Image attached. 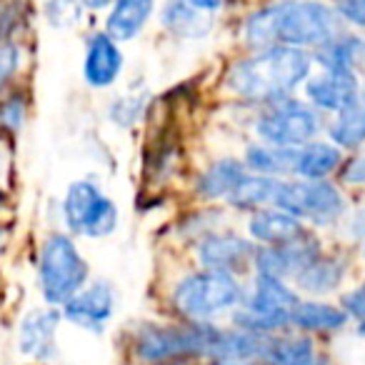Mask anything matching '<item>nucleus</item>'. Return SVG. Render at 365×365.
<instances>
[{"label":"nucleus","mask_w":365,"mask_h":365,"mask_svg":"<svg viewBox=\"0 0 365 365\" xmlns=\"http://www.w3.org/2000/svg\"><path fill=\"white\" fill-rule=\"evenodd\" d=\"M343 28L333 0H263L240 16V51L273 46L303 48L313 53Z\"/></svg>","instance_id":"1"},{"label":"nucleus","mask_w":365,"mask_h":365,"mask_svg":"<svg viewBox=\"0 0 365 365\" xmlns=\"http://www.w3.org/2000/svg\"><path fill=\"white\" fill-rule=\"evenodd\" d=\"M313 71V53L303 48L273 46L265 51H240L225 66L220 91L238 106L258 108L263 103L298 96Z\"/></svg>","instance_id":"2"},{"label":"nucleus","mask_w":365,"mask_h":365,"mask_svg":"<svg viewBox=\"0 0 365 365\" xmlns=\"http://www.w3.org/2000/svg\"><path fill=\"white\" fill-rule=\"evenodd\" d=\"M223 323H195L180 318L138 320L128 330V355L133 365L203 363L213 358Z\"/></svg>","instance_id":"3"},{"label":"nucleus","mask_w":365,"mask_h":365,"mask_svg":"<svg viewBox=\"0 0 365 365\" xmlns=\"http://www.w3.org/2000/svg\"><path fill=\"white\" fill-rule=\"evenodd\" d=\"M245 280L218 270L195 265L170 283L168 310L170 318L195 320V323H223L243 303Z\"/></svg>","instance_id":"4"},{"label":"nucleus","mask_w":365,"mask_h":365,"mask_svg":"<svg viewBox=\"0 0 365 365\" xmlns=\"http://www.w3.org/2000/svg\"><path fill=\"white\" fill-rule=\"evenodd\" d=\"M91 278V263L78 240L63 228L48 230L38 243L36 258V288L43 303L63 308Z\"/></svg>","instance_id":"5"},{"label":"nucleus","mask_w":365,"mask_h":365,"mask_svg":"<svg viewBox=\"0 0 365 365\" xmlns=\"http://www.w3.org/2000/svg\"><path fill=\"white\" fill-rule=\"evenodd\" d=\"M300 293L290 280L275 278L268 273H250L245 278L243 303L235 308L225 323L255 333L260 338H270L283 330H290V315L298 305Z\"/></svg>","instance_id":"6"},{"label":"nucleus","mask_w":365,"mask_h":365,"mask_svg":"<svg viewBox=\"0 0 365 365\" xmlns=\"http://www.w3.org/2000/svg\"><path fill=\"white\" fill-rule=\"evenodd\" d=\"M273 205L303 220L315 233H338L353 208V198L335 180L280 178Z\"/></svg>","instance_id":"7"},{"label":"nucleus","mask_w":365,"mask_h":365,"mask_svg":"<svg viewBox=\"0 0 365 365\" xmlns=\"http://www.w3.org/2000/svg\"><path fill=\"white\" fill-rule=\"evenodd\" d=\"M248 110V128L253 140L278 148H300L323 138L325 118L303 96H288L273 103H263Z\"/></svg>","instance_id":"8"},{"label":"nucleus","mask_w":365,"mask_h":365,"mask_svg":"<svg viewBox=\"0 0 365 365\" xmlns=\"http://www.w3.org/2000/svg\"><path fill=\"white\" fill-rule=\"evenodd\" d=\"M58 210H61L63 230L71 233L76 240L110 238L120 225V208L113 200V195L96 178L88 175L68 182Z\"/></svg>","instance_id":"9"},{"label":"nucleus","mask_w":365,"mask_h":365,"mask_svg":"<svg viewBox=\"0 0 365 365\" xmlns=\"http://www.w3.org/2000/svg\"><path fill=\"white\" fill-rule=\"evenodd\" d=\"M255 250H258V245L243 230L228 228V225L203 235L190 245V255H193L198 268L228 273L240 280H245L253 273Z\"/></svg>","instance_id":"10"},{"label":"nucleus","mask_w":365,"mask_h":365,"mask_svg":"<svg viewBox=\"0 0 365 365\" xmlns=\"http://www.w3.org/2000/svg\"><path fill=\"white\" fill-rule=\"evenodd\" d=\"M118 310V288L108 278H91L61 308L63 320L88 335H106Z\"/></svg>","instance_id":"11"},{"label":"nucleus","mask_w":365,"mask_h":365,"mask_svg":"<svg viewBox=\"0 0 365 365\" xmlns=\"http://www.w3.org/2000/svg\"><path fill=\"white\" fill-rule=\"evenodd\" d=\"M125 73V51L103 28H93L83 41L81 78L88 91H110Z\"/></svg>","instance_id":"12"},{"label":"nucleus","mask_w":365,"mask_h":365,"mask_svg":"<svg viewBox=\"0 0 365 365\" xmlns=\"http://www.w3.org/2000/svg\"><path fill=\"white\" fill-rule=\"evenodd\" d=\"M66 323L63 320L61 308L53 305H38L23 313V318L18 320L16 330V348L21 353V358H28L33 363H56L61 348H58V330Z\"/></svg>","instance_id":"13"},{"label":"nucleus","mask_w":365,"mask_h":365,"mask_svg":"<svg viewBox=\"0 0 365 365\" xmlns=\"http://www.w3.org/2000/svg\"><path fill=\"white\" fill-rule=\"evenodd\" d=\"M350 245L340 243L338 248H325L308 268H303L290 283L300 293V298H333L340 295L353 270Z\"/></svg>","instance_id":"14"},{"label":"nucleus","mask_w":365,"mask_h":365,"mask_svg":"<svg viewBox=\"0 0 365 365\" xmlns=\"http://www.w3.org/2000/svg\"><path fill=\"white\" fill-rule=\"evenodd\" d=\"M328 248V240L323 233H305L303 238H295L283 245H258L255 250V273H268L275 278L293 280L303 268H308L323 250Z\"/></svg>","instance_id":"15"},{"label":"nucleus","mask_w":365,"mask_h":365,"mask_svg":"<svg viewBox=\"0 0 365 365\" xmlns=\"http://www.w3.org/2000/svg\"><path fill=\"white\" fill-rule=\"evenodd\" d=\"M300 96L323 118H330L363 96V76H358V73L313 71V76L305 81Z\"/></svg>","instance_id":"16"},{"label":"nucleus","mask_w":365,"mask_h":365,"mask_svg":"<svg viewBox=\"0 0 365 365\" xmlns=\"http://www.w3.org/2000/svg\"><path fill=\"white\" fill-rule=\"evenodd\" d=\"M255 365H333V358L323 348V340L283 330L265 338L263 353Z\"/></svg>","instance_id":"17"},{"label":"nucleus","mask_w":365,"mask_h":365,"mask_svg":"<svg viewBox=\"0 0 365 365\" xmlns=\"http://www.w3.org/2000/svg\"><path fill=\"white\" fill-rule=\"evenodd\" d=\"M353 325L338 300L330 298H300L290 315V330L310 335V338L328 340L345 333Z\"/></svg>","instance_id":"18"},{"label":"nucleus","mask_w":365,"mask_h":365,"mask_svg":"<svg viewBox=\"0 0 365 365\" xmlns=\"http://www.w3.org/2000/svg\"><path fill=\"white\" fill-rule=\"evenodd\" d=\"M245 175H248V168H245L243 158L220 155V158L208 160L195 173L193 182H190V190H193V198L198 200V203L223 205Z\"/></svg>","instance_id":"19"},{"label":"nucleus","mask_w":365,"mask_h":365,"mask_svg":"<svg viewBox=\"0 0 365 365\" xmlns=\"http://www.w3.org/2000/svg\"><path fill=\"white\" fill-rule=\"evenodd\" d=\"M315 71L333 73H365V36L353 28H340L323 46L313 51Z\"/></svg>","instance_id":"20"},{"label":"nucleus","mask_w":365,"mask_h":365,"mask_svg":"<svg viewBox=\"0 0 365 365\" xmlns=\"http://www.w3.org/2000/svg\"><path fill=\"white\" fill-rule=\"evenodd\" d=\"M158 13V0H113L103 18V31L120 46L133 43L148 31Z\"/></svg>","instance_id":"21"},{"label":"nucleus","mask_w":365,"mask_h":365,"mask_svg":"<svg viewBox=\"0 0 365 365\" xmlns=\"http://www.w3.org/2000/svg\"><path fill=\"white\" fill-rule=\"evenodd\" d=\"M305 233H310V228L303 220L275 208V205L245 215V235L255 245H283L295 238H303Z\"/></svg>","instance_id":"22"},{"label":"nucleus","mask_w":365,"mask_h":365,"mask_svg":"<svg viewBox=\"0 0 365 365\" xmlns=\"http://www.w3.org/2000/svg\"><path fill=\"white\" fill-rule=\"evenodd\" d=\"M158 26L175 41L195 43L210 38V33L215 31V18L200 13L188 0H165L158 11Z\"/></svg>","instance_id":"23"},{"label":"nucleus","mask_w":365,"mask_h":365,"mask_svg":"<svg viewBox=\"0 0 365 365\" xmlns=\"http://www.w3.org/2000/svg\"><path fill=\"white\" fill-rule=\"evenodd\" d=\"M345 153L335 148L328 138H315L300 148H293L290 178L300 180H335Z\"/></svg>","instance_id":"24"},{"label":"nucleus","mask_w":365,"mask_h":365,"mask_svg":"<svg viewBox=\"0 0 365 365\" xmlns=\"http://www.w3.org/2000/svg\"><path fill=\"white\" fill-rule=\"evenodd\" d=\"M323 138H328L343 153H355L365 148V101L363 96L345 106L335 115L325 118Z\"/></svg>","instance_id":"25"},{"label":"nucleus","mask_w":365,"mask_h":365,"mask_svg":"<svg viewBox=\"0 0 365 365\" xmlns=\"http://www.w3.org/2000/svg\"><path fill=\"white\" fill-rule=\"evenodd\" d=\"M280 178H268V175H255L248 173L243 180L238 182V188L230 193V198L225 200V208L240 215H250L260 208H268L275 200V190H278Z\"/></svg>","instance_id":"26"},{"label":"nucleus","mask_w":365,"mask_h":365,"mask_svg":"<svg viewBox=\"0 0 365 365\" xmlns=\"http://www.w3.org/2000/svg\"><path fill=\"white\" fill-rule=\"evenodd\" d=\"M240 158H243L248 173L268 175V178H290L293 148H278L260 140H248L243 153H240Z\"/></svg>","instance_id":"27"},{"label":"nucleus","mask_w":365,"mask_h":365,"mask_svg":"<svg viewBox=\"0 0 365 365\" xmlns=\"http://www.w3.org/2000/svg\"><path fill=\"white\" fill-rule=\"evenodd\" d=\"M33 108V93L31 86L18 81L16 86L8 88L0 96V138L6 140H16L28 125Z\"/></svg>","instance_id":"28"},{"label":"nucleus","mask_w":365,"mask_h":365,"mask_svg":"<svg viewBox=\"0 0 365 365\" xmlns=\"http://www.w3.org/2000/svg\"><path fill=\"white\" fill-rule=\"evenodd\" d=\"M225 205L220 203H200L195 210L185 213L180 220H178L175 230H178V238L185 240L182 245H193L195 240H200L203 235L213 233V230L223 228V220H225Z\"/></svg>","instance_id":"29"},{"label":"nucleus","mask_w":365,"mask_h":365,"mask_svg":"<svg viewBox=\"0 0 365 365\" xmlns=\"http://www.w3.org/2000/svg\"><path fill=\"white\" fill-rule=\"evenodd\" d=\"M31 0H0V43H23L33 26Z\"/></svg>","instance_id":"30"},{"label":"nucleus","mask_w":365,"mask_h":365,"mask_svg":"<svg viewBox=\"0 0 365 365\" xmlns=\"http://www.w3.org/2000/svg\"><path fill=\"white\" fill-rule=\"evenodd\" d=\"M41 18L53 31H71L83 23L86 8L81 6V0H43Z\"/></svg>","instance_id":"31"},{"label":"nucleus","mask_w":365,"mask_h":365,"mask_svg":"<svg viewBox=\"0 0 365 365\" xmlns=\"http://www.w3.org/2000/svg\"><path fill=\"white\" fill-rule=\"evenodd\" d=\"M26 61V43H0V96L21 81Z\"/></svg>","instance_id":"32"},{"label":"nucleus","mask_w":365,"mask_h":365,"mask_svg":"<svg viewBox=\"0 0 365 365\" xmlns=\"http://www.w3.org/2000/svg\"><path fill=\"white\" fill-rule=\"evenodd\" d=\"M145 101L148 98L143 93H138V96L128 93V96L115 98L110 103V108H108V120L115 128H125V130L128 128H135L143 120V115H145Z\"/></svg>","instance_id":"33"},{"label":"nucleus","mask_w":365,"mask_h":365,"mask_svg":"<svg viewBox=\"0 0 365 365\" xmlns=\"http://www.w3.org/2000/svg\"><path fill=\"white\" fill-rule=\"evenodd\" d=\"M335 182L348 193L365 190V148L355 153H345L343 163L338 168V175H335Z\"/></svg>","instance_id":"34"},{"label":"nucleus","mask_w":365,"mask_h":365,"mask_svg":"<svg viewBox=\"0 0 365 365\" xmlns=\"http://www.w3.org/2000/svg\"><path fill=\"white\" fill-rule=\"evenodd\" d=\"M338 233H340V238H343V243L350 245V248H353V245L358 248V245L365 243V203L350 208V213L345 215V220L340 223Z\"/></svg>","instance_id":"35"},{"label":"nucleus","mask_w":365,"mask_h":365,"mask_svg":"<svg viewBox=\"0 0 365 365\" xmlns=\"http://www.w3.org/2000/svg\"><path fill=\"white\" fill-rule=\"evenodd\" d=\"M335 300H338V305L348 313V318L353 320V323L365 320V278L353 283L350 288H343V293Z\"/></svg>","instance_id":"36"},{"label":"nucleus","mask_w":365,"mask_h":365,"mask_svg":"<svg viewBox=\"0 0 365 365\" xmlns=\"http://www.w3.org/2000/svg\"><path fill=\"white\" fill-rule=\"evenodd\" d=\"M333 6L345 28L365 33V0H333Z\"/></svg>","instance_id":"37"},{"label":"nucleus","mask_w":365,"mask_h":365,"mask_svg":"<svg viewBox=\"0 0 365 365\" xmlns=\"http://www.w3.org/2000/svg\"><path fill=\"white\" fill-rule=\"evenodd\" d=\"M190 6L198 8L200 13H208V16L218 18L220 13H225L230 6H233V0H188Z\"/></svg>","instance_id":"38"},{"label":"nucleus","mask_w":365,"mask_h":365,"mask_svg":"<svg viewBox=\"0 0 365 365\" xmlns=\"http://www.w3.org/2000/svg\"><path fill=\"white\" fill-rule=\"evenodd\" d=\"M113 0H81V6L86 8V13H106L110 8Z\"/></svg>","instance_id":"39"},{"label":"nucleus","mask_w":365,"mask_h":365,"mask_svg":"<svg viewBox=\"0 0 365 365\" xmlns=\"http://www.w3.org/2000/svg\"><path fill=\"white\" fill-rule=\"evenodd\" d=\"M8 190L3 188V182H0V223H3V218H6V210H8Z\"/></svg>","instance_id":"40"},{"label":"nucleus","mask_w":365,"mask_h":365,"mask_svg":"<svg viewBox=\"0 0 365 365\" xmlns=\"http://www.w3.org/2000/svg\"><path fill=\"white\" fill-rule=\"evenodd\" d=\"M6 243H8V223L3 220V223H0V255L6 250Z\"/></svg>","instance_id":"41"},{"label":"nucleus","mask_w":365,"mask_h":365,"mask_svg":"<svg viewBox=\"0 0 365 365\" xmlns=\"http://www.w3.org/2000/svg\"><path fill=\"white\" fill-rule=\"evenodd\" d=\"M198 365H253V363H230V360H203Z\"/></svg>","instance_id":"42"},{"label":"nucleus","mask_w":365,"mask_h":365,"mask_svg":"<svg viewBox=\"0 0 365 365\" xmlns=\"http://www.w3.org/2000/svg\"><path fill=\"white\" fill-rule=\"evenodd\" d=\"M355 335L365 340V320H360V323H355Z\"/></svg>","instance_id":"43"},{"label":"nucleus","mask_w":365,"mask_h":365,"mask_svg":"<svg viewBox=\"0 0 365 365\" xmlns=\"http://www.w3.org/2000/svg\"><path fill=\"white\" fill-rule=\"evenodd\" d=\"M358 255H360V260L365 263V243H363V245H358Z\"/></svg>","instance_id":"44"},{"label":"nucleus","mask_w":365,"mask_h":365,"mask_svg":"<svg viewBox=\"0 0 365 365\" xmlns=\"http://www.w3.org/2000/svg\"><path fill=\"white\" fill-rule=\"evenodd\" d=\"M155 365H193V363H155Z\"/></svg>","instance_id":"45"},{"label":"nucleus","mask_w":365,"mask_h":365,"mask_svg":"<svg viewBox=\"0 0 365 365\" xmlns=\"http://www.w3.org/2000/svg\"><path fill=\"white\" fill-rule=\"evenodd\" d=\"M363 101H365V73H363Z\"/></svg>","instance_id":"46"},{"label":"nucleus","mask_w":365,"mask_h":365,"mask_svg":"<svg viewBox=\"0 0 365 365\" xmlns=\"http://www.w3.org/2000/svg\"><path fill=\"white\" fill-rule=\"evenodd\" d=\"M0 140H3V138H0Z\"/></svg>","instance_id":"47"},{"label":"nucleus","mask_w":365,"mask_h":365,"mask_svg":"<svg viewBox=\"0 0 365 365\" xmlns=\"http://www.w3.org/2000/svg\"><path fill=\"white\" fill-rule=\"evenodd\" d=\"M363 36H365V33H363Z\"/></svg>","instance_id":"48"}]
</instances>
